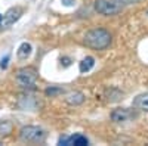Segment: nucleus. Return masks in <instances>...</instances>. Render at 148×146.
I'll return each mask as SVG.
<instances>
[{"label":"nucleus","mask_w":148,"mask_h":146,"mask_svg":"<svg viewBox=\"0 0 148 146\" xmlns=\"http://www.w3.org/2000/svg\"><path fill=\"white\" fill-rule=\"evenodd\" d=\"M83 41L90 49L104 50V49H107L111 44V34L104 28H93V30L86 33Z\"/></svg>","instance_id":"nucleus-1"},{"label":"nucleus","mask_w":148,"mask_h":146,"mask_svg":"<svg viewBox=\"0 0 148 146\" xmlns=\"http://www.w3.org/2000/svg\"><path fill=\"white\" fill-rule=\"evenodd\" d=\"M19 139L25 143H43L46 139V131L36 126H25L19 131Z\"/></svg>","instance_id":"nucleus-2"},{"label":"nucleus","mask_w":148,"mask_h":146,"mask_svg":"<svg viewBox=\"0 0 148 146\" xmlns=\"http://www.w3.org/2000/svg\"><path fill=\"white\" fill-rule=\"evenodd\" d=\"M121 3L119 0H95V10L101 15L113 16L121 12Z\"/></svg>","instance_id":"nucleus-3"},{"label":"nucleus","mask_w":148,"mask_h":146,"mask_svg":"<svg viewBox=\"0 0 148 146\" xmlns=\"http://www.w3.org/2000/svg\"><path fill=\"white\" fill-rule=\"evenodd\" d=\"M37 69L33 67H25L21 68L16 74V81L19 83V86L22 87H33L37 81Z\"/></svg>","instance_id":"nucleus-4"},{"label":"nucleus","mask_w":148,"mask_h":146,"mask_svg":"<svg viewBox=\"0 0 148 146\" xmlns=\"http://www.w3.org/2000/svg\"><path fill=\"white\" fill-rule=\"evenodd\" d=\"M24 14V7L21 6H14L5 12V15L2 16V21H0V25H2V30H8Z\"/></svg>","instance_id":"nucleus-5"},{"label":"nucleus","mask_w":148,"mask_h":146,"mask_svg":"<svg viewBox=\"0 0 148 146\" xmlns=\"http://www.w3.org/2000/svg\"><path fill=\"white\" fill-rule=\"evenodd\" d=\"M135 117H136V114H135L132 109H127V108L114 109L113 114H111V118H113L114 123H126V121H130Z\"/></svg>","instance_id":"nucleus-6"},{"label":"nucleus","mask_w":148,"mask_h":146,"mask_svg":"<svg viewBox=\"0 0 148 146\" xmlns=\"http://www.w3.org/2000/svg\"><path fill=\"white\" fill-rule=\"evenodd\" d=\"M58 143L61 146H68V145H76V146H86L89 145V140L83 134H73V136H62Z\"/></svg>","instance_id":"nucleus-7"},{"label":"nucleus","mask_w":148,"mask_h":146,"mask_svg":"<svg viewBox=\"0 0 148 146\" xmlns=\"http://www.w3.org/2000/svg\"><path fill=\"white\" fill-rule=\"evenodd\" d=\"M133 108L138 111L148 112V93H142L133 99Z\"/></svg>","instance_id":"nucleus-8"},{"label":"nucleus","mask_w":148,"mask_h":146,"mask_svg":"<svg viewBox=\"0 0 148 146\" xmlns=\"http://www.w3.org/2000/svg\"><path fill=\"white\" fill-rule=\"evenodd\" d=\"M65 101L68 105H82L84 102V94L80 93V92H74V93H70L67 97H65Z\"/></svg>","instance_id":"nucleus-9"},{"label":"nucleus","mask_w":148,"mask_h":146,"mask_svg":"<svg viewBox=\"0 0 148 146\" xmlns=\"http://www.w3.org/2000/svg\"><path fill=\"white\" fill-rule=\"evenodd\" d=\"M93 65H95V59L92 56H86L84 59H82V62L79 64V69H80V72L84 74V72L90 71L93 68Z\"/></svg>","instance_id":"nucleus-10"},{"label":"nucleus","mask_w":148,"mask_h":146,"mask_svg":"<svg viewBox=\"0 0 148 146\" xmlns=\"http://www.w3.org/2000/svg\"><path fill=\"white\" fill-rule=\"evenodd\" d=\"M16 55H18L19 59H27V58L31 55V44H30V43H22V44L18 47Z\"/></svg>","instance_id":"nucleus-11"},{"label":"nucleus","mask_w":148,"mask_h":146,"mask_svg":"<svg viewBox=\"0 0 148 146\" xmlns=\"http://www.w3.org/2000/svg\"><path fill=\"white\" fill-rule=\"evenodd\" d=\"M12 130H14V126H12L10 121H2L0 123V136H3V137L9 136Z\"/></svg>","instance_id":"nucleus-12"},{"label":"nucleus","mask_w":148,"mask_h":146,"mask_svg":"<svg viewBox=\"0 0 148 146\" xmlns=\"http://www.w3.org/2000/svg\"><path fill=\"white\" fill-rule=\"evenodd\" d=\"M64 90L62 89H58V87H51V89H46V94L47 96H55V94H58V93H62Z\"/></svg>","instance_id":"nucleus-13"},{"label":"nucleus","mask_w":148,"mask_h":146,"mask_svg":"<svg viewBox=\"0 0 148 146\" xmlns=\"http://www.w3.org/2000/svg\"><path fill=\"white\" fill-rule=\"evenodd\" d=\"M9 59H10V55H6V56L2 59V62H0V68H2V69H6V68H8V62H9Z\"/></svg>","instance_id":"nucleus-14"},{"label":"nucleus","mask_w":148,"mask_h":146,"mask_svg":"<svg viewBox=\"0 0 148 146\" xmlns=\"http://www.w3.org/2000/svg\"><path fill=\"white\" fill-rule=\"evenodd\" d=\"M119 2L123 5V3H125V5H132V3H136V2H139V0H119Z\"/></svg>","instance_id":"nucleus-15"},{"label":"nucleus","mask_w":148,"mask_h":146,"mask_svg":"<svg viewBox=\"0 0 148 146\" xmlns=\"http://www.w3.org/2000/svg\"><path fill=\"white\" fill-rule=\"evenodd\" d=\"M64 6H73L74 5V0H61Z\"/></svg>","instance_id":"nucleus-16"},{"label":"nucleus","mask_w":148,"mask_h":146,"mask_svg":"<svg viewBox=\"0 0 148 146\" xmlns=\"http://www.w3.org/2000/svg\"><path fill=\"white\" fill-rule=\"evenodd\" d=\"M0 21H2V15H0Z\"/></svg>","instance_id":"nucleus-17"}]
</instances>
